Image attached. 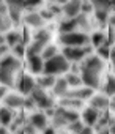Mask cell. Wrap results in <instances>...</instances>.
Wrapping results in <instances>:
<instances>
[{"label": "cell", "mask_w": 115, "mask_h": 134, "mask_svg": "<svg viewBox=\"0 0 115 134\" xmlns=\"http://www.w3.org/2000/svg\"><path fill=\"white\" fill-rule=\"evenodd\" d=\"M90 52L88 46H65L63 55L68 62H80L85 58V55Z\"/></svg>", "instance_id": "obj_7"}, {"label": "cell", "mask_w": 115, "mask_h": 134, "mask_svg": "<svg viewBox=\"0 0 115 134\" xmlns=\"http://www.w3.org/2000/svg\"><path fill=\"white\" fill-rule=\"evenodd\" d=\"M70 90V85H68V82H66V79L65 77H62V79H55V84H54V87H52V92H54V95H57V96H65L66 95V92Z\"/></svg>", "instance_id": "obj_17"}, {"label": "cell", "mask_w": 115, "mask_h": 134, "mask_svg": "<svg viewBox=\"0 0 115 134\" xmlns=\"http://www.w3.org/2000/svg\"><path fill=\"white\" fill-rule=\"evenodd\" d=\"M93 10V7H91V3L90 2H84L82 0V8H80V13H84V14H87V13H90Z\"/></svg>", "instance_id": "obj_37"}, {"label": "cell", "mask_w": 115, "mask_h": 134, "mask_svg": "<svg viewBox=\"0 0 115 134\" xmlns=\"http://www.w3.org/2000/svg\"><path fill=\"white\" fill-rule=\"evenodd\" d=\"M99 110H96L95 107H87V109H84V112H82V120H84V123L87 125V126H91V125H95L96 121H98V118H99Z\"/></svg>", "instance_id": "obj_14"}, {"label": "cell", "mask_w": 115, "mask_h": 134, "mask_svg": "<svg viewBox=\"0 0 115 134\" xmlns=\"http://www.w3.org/2000/svg\"><path fill=\"white\" fill-rule=\"evenodd\" d=\"M59 114H62L63 115V118L68 121V125L70 123H73V121H76V120H79V114L74 110V109H68V107H63V106H60L59 109H55Z\"/></svg>", "instance_id": "obj_18"}, {"label": "cell", "mask_w": 115, "mask_h": 134, "mask_svg": "<svg viewBox=\"0 0 115 134\" xmlns=\"http://www.w3.org/2000/svg\"><path fill=\"white\" fill-rule=\"evenodd\" d=\"M77 29V24H76V19L74 18H68L66 21H63L59 27L60 33H68V32H74Z\"/></svg>", "instance_id": "obj_23"}, {"label": "cell", "mask_w": 115, "mask_h": 134, "mask_svg": "<svg viewBox=\"0 0 115 134\" xmlns=\"http://www.w3.org/2000/svg\"><path fill=\"white\" fill-rule=\"evenodd\" d=\"M14 118V114H13V109L10 107H0V125L2 126H8Z\"/></svg>", "instance_id": "obj_21"}, {"label": "cell", "mask_w": 115, "mask_h": 134, "mask_svg": "<svg viewBox=\"0 0 115 134\" xmlns=\"http://www.w3.org/2000/svg\"><path fill=\"white\" fill-rule=\"evenodd\" d=\"M0 44H5V38L2 35H0Z\"/></svg>", "instance_id": "obj_51"}, {"label": "cell", "mask_w": 115, "mask_h": 134, "mask_svg": "<svg viewBox=\"0 0 115 134\" xmlns=\"http://www.w3.org/2000/svg\"><path fill=\"white\" fill-rule=\"evenodd\" d=\"M28 58V66H30V71L35 73V74H39L43 73V68H44V60L39 54H33V55H27Z\"/></svg>", "instance_id": "obj_11"}, {"label": "cell", "mask_w": 115, "mask_h": 134, "mask_svg": "<svg viewBox=\"0 0 115 134\" xmlns=\"http://www.w3.org/2000/svg\"><path fill=\"white\" fill-rule=\"evenodd\" d=\"M95 16L98 19V22H101L102 25L107 24V21H109V11H95Z\"/></svg>", "instance_id": "obj_35"}, {"label": "cell", "mask_w": 115, "mask_h": 134, "mask_svg": "<svg viewBox=\"0 0 115 134\" xmlns=\"http://www.w3.org/2000/svg\"><path fill=\"white\" fill-rule=\"evenodd\" d=\"M28 96L33 99L35 106L39 107V109H44V110H46V109L54 107V99L46 93L44 88H41V87H38V85H35V88L32 90V93H30Z\"/></svg>", "instance_id": "obj_5"}, {"label": "cell", "mask_w": 115, "mask_h": 134, "mask_svg": "<svg viewBox=\"0 0 115 134\" xmlns=\"http://www.w3.org/2000/svg\"><path fill=\"white\" fill-rule=\"evenodd\" d=\"M7 49H8L7 44H0V57H3V55L7 54Z\"/></svg>", "instance_id": "obj_43"}, {"label": "cell", "mask_w": 115, "mask_h": 134, "mask_svg": "<svg viewBox=\"0 0 115 134\" xmlns=\"http://www.w3.org/2000/svg\"><path fill=\"white\" fill-rule=\"evenodd\" d=\"M96 49H98V57H101V58H110V47H109L107 43L102 44V46H99V47H96Z\"/></svg>", "instance_id": "obj_33"}, {"label": "cell", "mask_w": 115, "mask_h": 134, "mask_svg": "<svg viewBox=\"0 0 115 134\" xmlns=\"http://www.w3.org/2000/svg\"><path fill=\"white\" fill-rule=\"evenodd\" d=\"M18 90H19V93L21 95H25V96H28L30 93H32V90L35 88V85H36V82L30 77V76H21L19 77V81H18Z\"/></svg>", "instance_id": "obj_10"}, {"label": "cell", "mask_w": 115, "mask_h": 134, "mask_svg": "<svg viewBox=\"0 0 115 134\" xmlns=\"http://www.w3.org/2000/svg\"><path fill=\"white\" fill-rule=\"evenodd\" d=\"M74 19H76L77 27H80L82 30H88V29H90V24H88V18H87V14L80 13V14H77Z\"/></svg>", "instance_id": "obj_30"}, {"label": "cell", "mask_w": 115, "mask_h": 134, "mask_svg": "<svg viewBox=\"0 0 115 134\" xmlns=\"http://www.w3.org/2000/svg\"><path fill=\"white\" fill-rule=\"evenodd\" d=\"M90 106L95 107L96 110L102 112V110H106V109L109 107V99H107V96H104V95H96V96H91Z\"/></svg>", "instance_id": "obj_15"}, {"label": "cell", "mask_w": 115, "mask_h": 134, "mask_svg": "<svg viewBox=\"0 0 115 134\" xmlns=\"http://www.w3.org/2000/svg\"><path fill=\"white\" fill-rule=\"evenodd\" d=\"M54 84H55V77L54 76H50V74H44V76H39L38 77V81H36V85L38 87H41V88H52L54 87Z\"/></svg>", "instance_id": "obj_22"}, {"label": "cell", "mask_w": 115, "mask_h": 134, "mask_svg": "<svg viewBox=\"0 0 115 134\" xmlns=\"http://www.w3.org/2000/svg\"><path fill=\"white\" fill-rule=\"evenodd\" d=\"M19 43H22V35L19 32H16V30H8V33L5 36V44L8 47H13V46L19 44Z\"/></svg>", "instance_id": "obj_20"}, {"label": "cell", "mask_w": 115, "mask_h": 134, "mask_svg": "<svg viewBox=\"0 0 115 134\" xmlns=\"http://www.w3.org/2000/svg\"><path fill=\"white\" fill-rule=\"evenodd\" d=\"M91 92H93V88H90V87H85V88H79V87H76L74 90H68L65 96H68V98H74V99H79V101H85L87 98L91 96Z\"/></svg>", "instance_id": "obj_12"}, {"label": "cell", "mask_w": 115, "mask_h": 134, "mask_svg": "<svg viewBox=\"0 0 115 134\" xmlns=\"http://www.w3.org/2000/svg\"><path fill=\"white\" fill-rule=\"evenodd\" d=\"M109 132H110V134H115V125H110V126H109Z\"/></svg>", "instance_id": "obj_47"}, {"label": "cell", "mask_w": 115, "mask_h": 134, "mask_svg": "<svg viewBox=\"0 0 115 134\" xmlns=\"http://www.w3.org/2000/svg\"><path fill=\"white\" fill-rule=\"evenodd\" d=\"M19 70L21 58H18L16 55H3L0 58V84L3 87H13Z\"/></svg>", "instance_id": "obj_2"}, {"label": "cell", "mask_w": 115, "mask_h": 134, "mask_svg": "<svg viewBox=\"0 0 115 134\" xmlns=\"http://www.w3.org/2000/svg\"><path fill=\"white\" fill-rule=\"evenodd\" d=\"M113 96H115V95H113Z\"/></svg>", "instance_id": "obj_53"}, {"label": "cell", "mask_w": 115, "mask_h": 134, "mask_svg": "<svg viewBox=\"0 0 115 134\" xmlns=\"http://www.w3.org/2000/svg\"><path fill=\"white\" fill-rule=\"evenodd\" d=\"M113 71H115V58H113Z\"/></svg>", "instance_id": "obj_52"}, {"label": "cell", "mask_w": 115, "mask_h": 134, "mask_svg": "<svg viewBox=\"0 0 115 134\" xmlns=\"http://www.w3.org/2000/svg\"><path fill=\"white\" fill-rule=\"evenodd\" d=\"M104 90H106V95L109 96H113L115 95V77H109L106 85H104Z\"/></svg>", "instance_id": "obj_32"}, {"label": "cell", "mask_w": 115, "mask_h": 134, "mask_svg": "<svg viewBox=\"0 0 115 134\" xmlns=\"http://www.w3.org/2000/svg\"><path fill=\"white\" fill-rule=\"evenodd\" d=\"M36 131H38V129H36L35 126L28 125V126H24V131H22V132H24V134H36Z\"/></svg>", "instance_id": "obj_39"}, {"label": "cell", "mask_w": 115, "mask_h": 134, "mask_svg": "<svg viewBox=\"0 0 115 134\" xmlns=\"http://www.w3.org/2000/svg\"><path fill=\"white\" fill-rule=\"evenodd\" d=\"M7 8H8V16L11 19V22L18 24L21 21L22 11L25 8V0H5Z\"/></svg>", "instance_id": "obj_8"}, {"label": "cell", "mask_w": 115, "mask_h": 134, "mask_svg": "<svg viewBox=\"0 0 115 134\" xmlns=\"http://www.w3.org/2000/svg\"><path fill=\"white\" fill-rule=\"evenodd\" d=\"M39 14H41V18H43V19H44V21H46V19H49V18H52V16H54V13H52V11H49V10H43V11H41V13H39Z\"/></svg>", "instance_id": "obj_40"}, {"label": "cell", "mask_w": 115, "mask_h": 134, "mask_svg": "<svg viewBox=\"0 0 115 134\" xmlns=\"http://www.w3.org/2000/svg\"><path fill=\"white\" fill-rule=\"evenodd\" d=\"M11 49H13V55H16L18 58H21V57H24V55L27 54V51H25V46H24L22 43H19V44L13 46Z\"/></svg>", "instance_id": "obj_34"}, {"label": "cell", "mask_w": 115, "mask_h": 134, "mask_svg": "<svg viewBox=\"0 0 115 134\" xmlns=\"http://www.w3.org/2000/svg\"><path fill=\"white\" fill-rule=\"evenodd\" d=\"M68 128H70V131H73V132H79L82 128H84V123L82 121H79V120H76V121H73V123H70L68 125Z\"/></svg>", "instance_id": "obj_36"}, {"label": "cell", "mask_w": 115, "mask_h": 134, "mask_svg": "<svg viewBox=\"0 0 115 134\" xmlns=\"http://www.w3.org/2000/svg\"><path fill=\"white\" fill-rule=\"evenodd\" d=\"M95 11H110V0H90Z\"/></svg>", "instance_id": "obj_24"}, {"label": "cell", "mask_w": 115, "mask_h": 134, "mask_svg": "<svg viewBox=\"0 0 115 134\" xmlns=\"http://www.w3.org/2000/svg\"><path fill=\"white\" fill-rule=\"evenodd\" d=\"M65 79H66V82H68V85L70 87H79V85H82V79H80V74H74V73H70V74H66L65 76Z\"/></svg>", "instance_id": "obj_27"}, {"label": "cell", "mask_w": 115, "mask_h": 134, "mask_svg": "<svg viewBox=\"0 0 115 134\" xmlns=\"http://www.w3.org/2000/svg\"><path fill=\"white\" fill-rule=\"evenodd\" d=\"M24 21H25V24L30 25V27H41V25L44 24V19L41 18V14H39V13H35V11L28 13Z\"/></svg>", "instance_id": "obj_19"}, {"label": "cell", "mask_w": 115, "mask_h": 134, "mask_svg": "<svg viewBox=\"0 0 115 134\" xmlns=\"http://www.w3.org/2000/svg\"><path fill=\"white\" fill-rule=\"evenodd\" d=\"M80 8H82V0H66L62 5V13L66 18H76L77 14H80Z\"/></svg>", "instance_id": "obj_9"}, {"label": "cell", "mask_w": 115, "mask_h": 134, "mask_svg": "<svg viewBox=\"0 0 115 134\" xmlns=\"http://www.w3.org/2000/svg\"><path fill=\"white\" fill-rule=\"evenodd\" d=\"M59 52H57V47L54 46V44H47L44 49H43V52L39 54L41 57H43V60H47V58H52L54 55H57Z\"/></svg>", "instance_id": "obj_29"}, {"label": "cell", "mask_w": 115, "mask_h": 134, "mask_svg": "<svg viewBox=\"0 0 115 134\" xmlns=\"http://www.w3.org/2000/svg\"><path fill=\"white\" fill-rule=\"evenodd\" d=\"M110 57H112V58H115V44H113V47L110 49Z\"/></svg>", "instance_id": "obj_48"}, {"label": "cell", "mask_w": 115, "mask_h": 134, "mask_svg": "<svg viewBox=\"0 0 115 134\" xmlns=\"http://www.w3.org/2000/svg\"><path fill=\"white\" fill-rule=\"evenodd\" d=\"M49 41H50V33H49L47 30H39V32L35 35L33 43L28 46V49H27V55L41 54V52H43V49L49 44Z\"/></svg>", "instance_id": "obj_6"}, {"label": "cell", "mask_w": 115, "mask_h": 134, "mask_svg": "<svg viewBox=\"0 0 115 134\" xmlns=\"http://www.w3.org/2000/svg\"><path fill=\"white\" fill-rule=\"evenodd\" d=\"M82 103L84 101H79V99H74V98H68V96H63V99H62V106L63 107H68V109H79L80 106H82Z\"/></svg>", "instance_id": "obj_26"}, {"label": "cell", "mask_w": 115, "mask_h": 134, "mask_svg": "<svg viewBox=\"0 0 115 134\" xmlns=\"http://www.w3.org/2000/svg\"><path fill=\"white\" fill-rule=\"evenodd\" d=\"M41 5V0H25V8H35Z\"/></svg>", "instance_id": "obj_38"}, {"label": "cell", "mask_w": 115, "mask_h": 134, "mask_svg": "<svg viewBox=\"0 0 115 134\" xmlns=\"http://www.w3.org/2000/svg\"><path fill=\"white\" fill-rule=\"evenodd\" d=\"M0 134H8V131L5 129V126H0Z\"/></svg>", "instance_id": "obj_49"}, {"label": "cell", "mask_w": 115, "mask_h": 134, "mask_svg": "<svg viewBox=\"0 0 115 134\" xmlns=\"http://www.w3.org/2000/svg\"><path fill=\"white\" fill-rule=\"evenodd\" d=\"M43 134H57V132H55V128H54V126H52V128H50V126H46V128L43 129Z\"/></svg>", "instance_id": "obj_42"}, {"label": "cell", "mask_w": 115, "mask_h": 134, "mask_svg": "<svg viewBox=\"0 0 115 134\" xmlns=\"http://www.w3.org/2000/svg\"><path fill=\"white\" fill-rule=\"evenodd\" d=\"M71 68L70 62L65 58V55L62 54H57L54 55L52 58H47L44 60V68H43V73L44 74H50V76H57V74H63V73H68Z\"/></svg>", "instance_id": "obj_3"}, {"label": "cell", "mask_w": 115, "mask_h": 134, "mask_svg": "<svg viewBox=\"0 0 115 134\" xmlns=\"http://www.w3.org/2000/svg\"><path fill=\"white\" fill-rule=\"evenodd\" d=\"M107 22H109L112 27H115V13H113L112 16H109V21H107Z\"/></svg>", "instance_id": "obj_44"}, {"label": "cell", "mask_w": 115, "mask_h": 134, "mask_svg": "<svg viewBox=\"0 0 115 134\" xmlns=\"http://www.w3.org/2000/svg\"><path fill=\"white\" fill-rule=\"evenodd\" d=\"M11 24L13 22H11L8 14H0V33H2V32H8Z\"/></svg>", "instance_id": "obj_31"}, {"label": "cell", "mask_w": 115, "mask_h": 134, "mask_svg": "<svg viewBox=\"0 0 115 134\" xmlns=\"http://www.w3.org/2000/svg\"><path fill=\"white\" fill-rule=\"evenodd\" d=\"M90 41H91V44H93L95 47H99V46H102V44L107 43V36H106V33H102V32H95V33L91 35Z\"/></svg>", "instance_id": "obj_25"}, {"label": "cell", "mask_w": 115, "mask_h": 134, "mask_svg": "<svg viewBox=\"0 0 115 134\" xmlns=\"http://www.w3.org/2000/svg\"><path fill=\"white\" fill-rule=\"evenodd\" d=\"M49 2H50V3H59V5H63L66 0H49Z\"/></svg>", "instance_id": "obj_45"}, {"label": "cell", "mask_w": 115, "mask_h": 134, "mask_svg": "<svg viewBox=\"0 0 115 134\" xmlns=\"http://www.w3.org/2000/svg\"><path fill=\"white\" fill-rule=\"evenodd\" d=\"M104 68V62L98 55H90L84 60L80 66V79L85 87L98 88L101 84V71Z\"/></svg>", "instance_id": "obj_1"}, {"label": "cell", "mask_w": 115, "mask_h": 134, "mask_svg": "<svg viewBox=\"0 0 115 134\" xmlns=\"http://www.w3.org/2000/svg\"><path fill=\"white\" fill-rule=\"evenodd\" d=\"M110 10L115 11V0H110Z\"/></svg>", "instance_id": "obj_50"}, {"label": "cell", "mask_w": 115, "mask_h": 134, "mask_svg": "<svg viewBox=\"0 0 115 134\" xmlns=\"http://www.w3.org/2000/svg\"><path fill=\"white\" fill-rule=\"evenodd\" d=\"M5 92H7L5 87H0V98H3V96H5Z\"/></svg>", "instance_id": "obj_46"}, {"label": "cell", "mask_w": 115, "mask_h": 134, "mask_svg": "<svg viewBox=\"0 0 115 134\" xmlns=\"http://www.w3.org/2000/svg\"><path fill=\"white\" fill-rule=\"evenodd\" d=\"M3 101H5V104H7V107H10V109H21V107H24V103H25V98L22 96V95H5L3 96Z\"/></svg>", "instance_id": "obj_13"}, {"label": "cell", "mask_w": 115, "mask_h": 134, "mask_svg": "<svg viewBox=\"0 0 115 134\" xmlns=\"http://www.w3.org/2000/svg\"><path fill=\"white\" fill-rule=\"evenodd\" d=\"M30 125L35 126L36 129H44L47 126V117L43 112H35L30 115Z\"/></svg>", "instance_id": "obj_16"}, {"label": "cell", "mask_w": 115, "mask_h": 134, "mask_svg": "<svg viewBox=\"0 0 115 134\" xmlns=\"http://www.w3.org/2000/svg\"><path fill=\"white\" fill-rule=\"evenodd\" d=\"M66 125H68V121L63 118V115L55 110L54 115H52V126L54 128H62V126H66Z\"/></svg>", "instance_id": "obj_28"}, {"label": "cell", "mask_w": 115, "mask_h": 134, "mask_svg": "<svg viewBox=\"0 0 115 134\" xmlns=\"http://www.w3.org/2000/svg\"><path fill=\"white\" fill-rule=\"evenodd\" d=\"M77 134H95V132H93L91 126H84V128H82V129H80Z\"/></svg>", "instance_id": "obj_41"}, {"label": "cell", "mask_w": 115, "mask_h": 134, "mask_svg": "<svg viewBox=\"0 0 115 134\" xmlns=\"http://www.w3.org/2000/svg\"><path fill=\"white\" fill-rule=\"evenodd\" d=\"M88 36L85 32H68L60 35V43L63 46H87L88 44Z\"/></svg>", "instance_id": "obj_4"}]
</instances>
